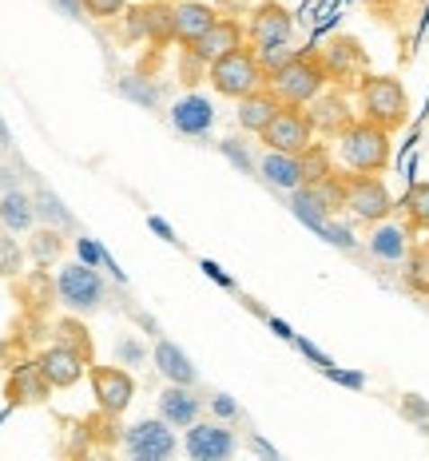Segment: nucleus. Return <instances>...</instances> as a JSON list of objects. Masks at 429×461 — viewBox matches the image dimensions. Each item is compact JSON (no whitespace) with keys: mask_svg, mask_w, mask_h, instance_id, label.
<instances>
[{"mask_svg":"<svg viewBox=\"0 0 429 461\" xmlns=\"http://www.w3.org/2000/svg\"><path fill=\"white\" fill-rule=\"evenodd\" d=\"M326 84H330L326 64H322V56H310V52H294L282 68L266 76V88L279 95L282 104H299V108L318 100L326 92Z\"/></svg>","mask_w":429,"mask_h":461,"instance_id":"1","label":"nucleus"},{"mask_svg":"<svg viewBox=\"0 0 429 461\" xmlns=\"http://www.w3.org/2000/svg\"><path fill=\"white\" fill-rule=\"evenodd\" d=\"M358 108H362V120L378 123V128H386L389 136H394L409 120V95L398 76H362Z\"/></svg>","mask_w":429,"mask_h":461,"instance_id":"2","label":"nucleus"},{"mask_svg":"<svg viewBox=\"0 0 429 461\" xmlns=\"http://www.w3.org/2000/svg\"><path fill=\"white\" fill-rule=\"evenodd\" d=\"M338 156L350 171H366V176H378L389 163V131L378 128L370 120H350L346 128L338 131Z\"/></svg>","mask_w":429,"mask_h":461,"instance_id":"3","label":"nucleus"},{"mask_svg":"<svg viewBox=\"0 0 429 461\" xmlns=\"http://www.w3.org/2000/svg\"><path fill=\"white\" fill-rule=\"evenodd\" d=\"M207 80L215 84L219 95H227V100H243V95H251L255 88H263L266 84V68L259 64V52L255 48H238V52L223 56V60L207 64Z\"/></svg>","mask_w":429,"mask_h":461,"instance_id":"4","label":"nucleus"},{"mask_svg":"<svg viewBox=\"0 0 429 461\" xmlns=\"http://www.w3.org/2000/svg\"><path fill=\"white\" fill-rule=\"evenodd\" d=\"M259 140L266 143V151H290V156H302V151L314 143V120L299 104H282L274 112V120L259 131Z\"/></svg>","mask_w":429,"mask_h":461,"instance_id":"5","label":"nucleus"},{"mask_svg":"<svg viewBox=\"0 0 429 461\" xmlns=\"http://www.w3.org/2000/svg\"><path fill=\"white\" fill-rule=\"evenodd\" d=\"M346 207L354 211L362 223H381L394 211V195H389V187L378 176L354 171V176H346Z\"/></svg>","mask_w":429,"mask_h":461,"instance_id":"6","label":"nucleus"},{"mask_svg":"<svg viewBox=\"0 0 429 461\" xmlns=\"http://www.w3.org/2000/svg\"><path fill=\"white\" fill-rule=\"evenodd\" d=\"M56 291H60V303L72 311H95L103 303V278L88 263H72L56 278Z\"/></svg>","mask_w":429,"mask_h":461,"instance_id":"7","label":"nucleus"},{"mask_svg":"<svg viewBox=\"0 0 429 461\" xmlns=\"http://www.w3.org/2000/svg\"><path fill=\"white\" fill-rule=\"evenodd\" d=\"M123 449L136 461H167L175 454V434H171V421L156 418V421H136V426L123 434Z\"/></svg>","mask_w":429,"mask_h":461,"instance_id":"8","label":"nucleus"},{"mask_svg":"<svg viewBox=\"0 0 429 461\" xmlns=\"http://www.w3.org/2000/svg\"><path fill=\"white\" fill-rule=\"evenodd\" d=\"M92 378V393H95V406L103 414H123L136 398V378H131L123 366H88Z\"/></svg>","mask_w":429,"mask_h":461,"instance_id":"9","label":"nucleus"},{"mask_svg":"<svg viewBox=\"0 0 429 461\" xmlns=\"http://www.w3.org/2000/svg\"><path fill=\"white\" fill-rule=\"evenodd\" d=\"M92 362L84 358L80 350H72V346H64V342H56V346H48V350L36 358V370L44 374V382L52 390H68L76 386V382L84 378V370H88Z\"/></svg>","mask_w":429,"mask_h":461,"instance_id":"10","label":"nucleus"},{"mask_svg":"<svg viewBox=\"0 0 429 461\" xmlns=\"http://www.w3.org/2000/svg\"><path fill=\"white\" fill-rule=\"evenodd\" d=\"M183 449L195 461H227L235 454V434L231 429H223L219 421H191L187 438H183Z\"/></svg>","mask_w":429,"mask_h":461,"instance_id":"11","label":"nucleus"},{"mask_svg":"<svg viewBox=\"0 0 429 461\" xmlns=\"http://www.w3.org/2000/svg\"><path fill=\"white\" fill-rule=\"evenodd\" d=\"M246 41V32H243V24L231 21V16H219V21L207 28L203 36H199L195 44H191V56H195L199 64H215V60H223V56H231L238 52Z\"/></svg>","mask_w":429,"mask_h":461,"instance_id":"12","label":"nucleus"},{"mask_svg":"<svg viewBox=\"0 0 429 461\" xmlns=\"http://www.w3.org/2000/svg\"><path fill=\"white\" fill-rule=\"evenodd\" d=\"M290 32H294V16L286 13L282 5H263V8H255L251 28H246V36H251L255 48L290 44Z\"/></svg>","mask_w":429,"mask_h":461,"instance_id":"13","label":"nucleus"},{"mask_svg":"<svg viewBox=\"0 0 429 461\" xmlns=\"http://www.w3.org/2000/svg\"><path fill=\"white\" fill-rule=\"evenodd\" d=\"M131 32L147 36L156 44L175 41V8L164 5V0H139V8L131 13Z\"/></svg>","mask_w":429,"mask_h":461,"instance_id":"14","label":"nucleus"},{"mask_svg":"<svg viewBox=\"0 0 429 461\" xmlns=\"http://www.w3.org/2000/svg\"><path fill=\"white\" fill-rule=\"evenodd\" d=\"M235 104H238V128L255 131V136H259L266 123L274 120V112L282 108V100L266 88V84H263V88H255L251 95H243V100H235Z\"/></svg>","mask_w":429,"mask_h":461,"instance_id":"15","label":"nucleus"},{"mask_svg":"<svg viewBox=\"0 0 429 461\" xmlns=\"http://www.w3.org/2000/svg\"><path fill=\"white\" fill-rule=\"evenodd\" d=\"M159 418L171 421L175 429H187L191 421H199V398L191 393V386L171 382V386L159 393Z\"/></svg>","mask_w":429,"mask_h":461,"instance_id":"16","label":"nucleus"},{"mask_svg":"<svg viewBox=\"0 0 429 461\" xmlns=\"http://www.w3.org/2000/svg\"><path fill=\"white\" fill-rule=\"evenodd\" d=\"M219 21V13L211 5H199V0H183V5H175V41L179 44H195L199 36L207 32Z\"/></svg>","mask_w":429,"mask_h":461,"instance_id":"17","label":"nucleus"},{"mask_svg":"<svg viewBox=\"0 0 429 461\" xmlns=\"http://www.w3.org/2000/svg\"><path fill=\"white\" fill-rule=\"evenodd\" d=\"M215 112H211V100H203V95H183V100L171 108V123H175L183 136H203L207 128H211Z\"/></svg>","mask_w":429,"mask_h":461,"instance_id":"18","label":"nucleus"},{"mask_svg":"<svg viewBox=\"0 0 429 461\" xmlns=\"http://www.w3.org/2000/svg\"><path fill=\"white\" fill-rule=\"evenodd\" d=\"M263 176H266V184H274L282 191H299L307 184V176H302V156H290V151H266Z\"/></svg>","mask_w":429,"mask_h":461,"instance_id":"19","label":"nucleus"},{"mask_svg":"<svg viewBox=\"0 0 429 461\" xmlns=\"http://www.w3.org/2000/svg\"><path fill=\"white\" fill-rule=\"evenodd\" d=\"M310 120H314V131L338 136V131L346 128V123L354 120V115H350V108H346V100H342V95H318V100H314Z\"/></svg>","mask_w":429,"mask_h":461,"instance_id":"20","label":"nucleus"},{"mask_svg":"<svg viewBox=\"0 0 429 461\" xmlns=\"http://www.w3.org/2000/svg\"><path fill=\"white\" fill-rule=\"evenodd\" d=\"M156 366L159 374H167L171 382H183V386H195V366L175 342H159L156 346Z\"/></svg>","mask_w":429,"mask_h":461,"instance_id":"21","label":"nucleus"},{"mask_svg":"<svg viewBox=\"0 0 429 461\" xmlns=\"http://www.w3.org/2000/svg\"><path fill=\"white\" fill-rule=\"evenodd\" d=\"M370 251L386 263H398V258L409 255V239H406V227H378L370 235Z\"/></svg>","mask_w":429,"mask_h":461,"instance_id":"22","label":"nucleus"},{"mask_svg":"<svg viewBox=\"0 0 429 461\" xmlns=\"http://www.w3.org/2000/svg\"><path fill=\"white\" fill-rule=\"evenodd\" d=\"M48 382H44V374L36 370V362L32 366H24V370H16V378L8 382V393H13V402H44L48 398Z\"/></svg>","mask_w":429,"mask_h":461,"instance_id":"23","label":"nucleus"},{"mask_svg":"<svg viewBox=\"0 0 429 461\" xmlns=\"http://www.w3.org/2000/svg\"><path fill=\"white\" fill-rule=\"evenodd\" d=\"M32 219H36L32 199L21 195V191H8V195L0 199V223H4L8 230H28Z\"/></svg>","mask_w":429,"mask_h":461,"instance_id":"24","label":"nucleus"},{"mask_svg":"<svg viewBox=\"0 0 429 461\" xmlns=\"http://www.w3.org/2000/svg\"><path fill=\"white\" fill-rule=\"evenodd\" d=\"M402 211H406V219H409V227L414 230H429V179L425 184H414L406 191Z\"/></svg>","mask_w":429,"mask_h":461,"instance_id":"25","label":"nucleus"},{"mask_svg":"<svg viewBox=\"0 0 429 461\" xmlns=\"http://www.w3.org/2000/svg\"><path fill=\"white\" fill-rule=\"evenodd\" d=\"M406 286L417 294H429V255L425 247H417V251L406 255Z\"/></svg>","mask_w":429,"mask_h":461,"instance_id":"26","label":"nucleus"},{"mask_svg":"<svg viewBox=\"0 0 429 461\" xmlns=\"http://www.w3.org/2000/svg\"><path fill=\"white\" fill-rule=\"evenodd\" d=\"M302 176H307V184H318V179L330 176V151L322 143H310L302 151Z\"/></svg>","mask_w":429,"mask_h":461,"instance_id":"27","label":"nucleus"},{"mask_svg":"<svg viewBox=\"0 0 429 461\" xmlns=\"http://www.w3.org/2000/svg\"><path fill=\"white\" fill-rule=\"evenodd\" d=\"M56 334H60V342L64 346H72V350H80L84 358L92 362V339H88V330H84L76 319H64V322H56Z\"/></svg>","mask_w":429,"mask_h":461,"instance_id":"28","label":"nucleus"},{"mask_svg":"<svg viewBox=\"0 0 429 461\" xmlns=\"http://www.w3.org/2000/svg\"><path fill=\"white\" fill-rule=\"evenodd\" d=\"M128 0H84V13L95 16V21H112V16H123Z\"/></svg>","mask_w":429,"mask_h":461,"instance_id":"29","label":"nucleus"},{"mask_svg":"<svg viewBox=\"0 0 429 461\" xmlns=\"http://www.w3.org/2000/svg\"><path fill=\"white\" fill-rule=\"evenodd\" d=\"M21 271V247H16V239L0 235V275H16Z\"/></svg>","mask_w":429,"mask_h":461,"instance_id":"30","label":"nucleus"},{"mask_svg":"<svg viewBox=\"0 0 429 461\" xmlns=\"http://www.w3.org/2000/svg\"><path fill=\"white\" fill-rule=\"evenodd\" d=\"M32 255L40 258V263L44 258H56L60 255V235H56V230H40V235L32 239Z\"/></svg>","mask_w":429,"mask_h":461,"instance_id":"31","label":"nucleus"},{"mask_svg":"<svg viewBox=\"0 0 429 461\" xmlns=\"http://www.w3.org/2000/svg\"><path fill=\"white\" fill-rule=\"evenodd\" d=\"M76 251H80V263H88V267L103 263V251L95 247V239H80V243H76Z\"/></svg>","mask_w":429,"mask_h":461,"instance_id":"32","label":"nucleus"},{"mask_svg":"<svg viewBox=\"0 0 429 461\" xmlns=\"http://www.w3.org/2000/svg\"><path fill=\"white\" fill-rule=\"evenodd\" d=\"M211 414H215V418H227V421H231V418H238V406H235L231 398H227V393H219V398H211Z\"/></svg>","mask_w":429,"mask_h":461,"instance_id":"33","label":"nucleus"},{"mask_svg":"<svg viewBox=\"0 0 429 461\" xmlns=\"http://www.w3.org/2000/svg\"><path fill=\"white\" fill-rule=\"evenodd\" d=\"M40 211H44V215H52V219H60V223H68V215H64V211H60V199H52V195H40Z\"/></svg>","mask_w":429,"mask_h":461,"instance_id":"34","label":"nucleus"},{"mask_svg":"<svg viewBox=\"0 0 429 461\" xmlns=\"http://www.w3.org/2000/svg\"><path fill=\"white\" fill-rule=\"evenodd\" d=\"M147 223H151V230H159V235H164L167 243H175V230H171V227L164 223V219H147Z\"/></svg>","mask_w":429,"mask_h":461,"instance_id":"35","label":"nucleus"},{"mask_svg":"<svg viewBox=\"0 0 429 461\" xmlns=\"http://www.w3.org/2000/svg\"><path fill=\"white\" fill-rule=\"evenodd\" d=\"M56 5H60L68 16H84V0H56Z\"/></svg>","mask_w":429,"mask_h":461,"instance_id":"36","label":"nucleus"},{"mask_svg":"<svg viewBox=\"0 0 429 461\" xmlns=\"http://www.w3.org/2000/svg\"><path fill=\"white\" fill-rule=\"evenodd\" d=\"M120 354H123L128 362H139V358H143V350H139L136 342H123V346H120Z\"/></svg>","mask_w":429,"mask_h":461,"instance_id":"37","label":"nucleus"},{"mask_svg":"<svg viewBox=\"0 0 429 461\" xmlns=\"http://www.w3.org/2000/svg\"><path fill=\"white\" fill-rule=\"evenodd\" d=\"M203 271H207V275H211V278H215V283H223V286H231V278H227L223 271H219V267H215V263H203Z\"/></svg>","mask_w":429,"mask_h":461,"instance_id":"38","label":"nucleus"},{"mask_svg":"<svg viewBox=\"0 0 429 461\" xmlns=\"http://www.w3.org/2000/svg\"><path fill=\"white\" fill-rule=\"evenodd\" d=\"M406 414H414V418H425V414H429V406H422V402H406Z\"/></svg>","mask_w":429,"mask_h":461,"instance_id":"39","label":"nucleus"},{"mask_svg":"<svg viewBox=\"0 0 429 461\" xmlns=\"http://www.w3.org/2000/svg\"><path fill=\"white\" fill-rule=\"evenodd\" d=\"M8 148V131H4V123H0V151Z\"/></svg>","mask_w":429,"mask_h":461,"instance_id":"40","label":"nucleus"},{"mask_svg":"<svg viewBox=\"0 0 429 461\" xmlns=\"http://www.w3.org/2000/svg\"><path fill=\"white\" fill-rule=\"evenodd\" d=\"M425 255H429V239H425Z\"/></svg>","mask_w":429,"mask_h":461,"instance_id":"41","label":"nucleus"}]
</instances>
